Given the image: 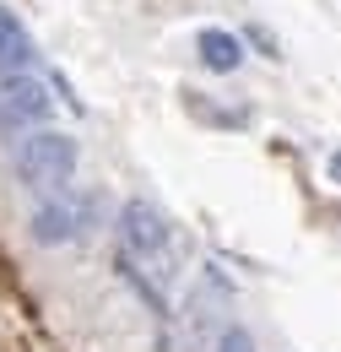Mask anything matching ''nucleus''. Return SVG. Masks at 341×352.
Here are the masks:
<instances>
[{"instance_id": "nucleus-1", "label": "nucleus", "mask_w": 341, "mask_h": 352, "mask_svg": "<svg viewBox=\"0 0 341 352\" xmlns=\"http://www.w3.org/2000/svg\"><path fill=\"white\" fill-rule=\"evenodd\" d=\"M11 163H16V179L33 184V190H60L65 179L76 174V141L65 131H28L16 146H11Z\"/></svg>"}, {"instance_id": "nucleus-2", "label": "nucleus", "mask_w": 341, "mask_h": 352, "mask_svg": "<svg viewBox=\"0 0 341 352\" xmlns=\"http://www.w3.org/2000/svg\"><path fill=\"white\" fill-rule=\"evenodd\" d=\"M49 114H54V98L33 71L0 82V125L6 131H38V125H49Z\"/></svg>"}, {"instance_id": "nucleus-3", "label": "nucleus", "mask_w": 341, "mask_h": 352, "mask_svg": "<svg viewBox=\"0 0 341 352\" xmlns=\"http://www.w3.org/2000/svg\"><path fill=\"white\" fill-rule=\"evenodd\" d=\"M22 71H33V33L11 6H0V76H22Z\"/></svg>"}, {"instance_id": "nucleus-4", "label": "nucleus", "mask_w": 341, "mask_h": 352, "mask_svg": "<svg viewBox=\"0 0 341 352\" xmlns=\"http://www.w3.org/2000/svg\"><path fill=\"white\" fill-rule=\"evenodd\" d=\"M76 233H82V206L65 201V195L60 201H43L38 212H33V239L38 244H71Z\"/></svg>"}, {"instance_id": "nucleus-5", "label": "nucleus", "mask_w": 341, "mask_h": 352, "mask_svg": "<svg viewBox=\"0 0 341 352\" xmlns=\"http://www.w3.org/2000/svg\"><path fill=\"white\" fill-rule=\"evenodd\" d=\"M195 54H201L206 71H222V76L244 65V44H239V33H228V28H201V33H195Z\"/></svg>"}, {"instance_id": "nucleus-6", "label": "nucleus", "mask_w": 341, "mask_h": 352, "mask_svg": "<svg viewBox=\"0 0 341 352\" xmlns=\"http://www.w3.org/2000/svg\"><path fill=\"white\" fill-rule=\"evenodd\" d=\"M217 352H255V336L244 325H222L217 331Z\"/></svg>"}, {"instance_id": "nucleus-7", "label": "nucleus", "mask_w": 341, "mask_h": 352, "mask_svg": "<svg viewBox=\"0 0 341 352\" xmlns=\"http://www.w3.org/2000/svg\"><path fill=\"white\" fill-rule=\"evenodd\" d=\"M331 179L341 184V152H331Z\"/></svg>"}]
</instances>
